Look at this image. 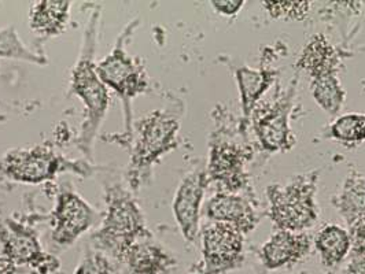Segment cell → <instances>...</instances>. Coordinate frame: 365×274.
Segmentation results:
<instances>
[{"instance_id":"obj_1","label":"cell","mask_w":365,"mask_h":274,"mask_svg":"<svg viewBox=\"0 0 365 274\" xmlns=\"http://www.w3.org/2000/svg\"><path fill=\"white\" fill-rule=\"evenodd\" d=\"M99 19L101 7H93L86 25L80 55L72 69L69 84V93L77 96L84 105V118L76 146L87 161H92L93 158V143L108 115L111 102L109 88L102 83L96 70L98 63L95 62Z\"/></svg>"},{"instance_id":"obj_2","label":"cell","mask_w":365,"mask_h":274,"mask_svg":"<svg viewBox=\"0 0 365 274\" xmlns=\"http://www.w3.org/2000/svg\"><path fill=\"white\" fill-rule=\"evenodd\" d=\"M106 211L98 231L91 235L92 243L98 251L123 262L129 248L142 240L153 238L147 228L143 210L133 195L121 184H108L105 186Z\"/></svg>"},{"instance_id":"obj_3","label":"cell","mask_w":365,"mask_h":274,"mask_svg":"<svg viewBox=\"0 0 365 274\" xmlns=\"http://www.w3.org/2000/svg\"><path fill=\"white\" fill-rule=\"evenodd\" d=\"M179 130V120L164 110H155L133 124L127 167V180L132 191H138L147 183L151 167L178 147Z\"/></svg>"},{"instance_id":"obj_4","label":"cell","mask_w":365,"mask_h":274,"mask_svg":"<svg viewBox=\"0 0 365 274\" xmlns=\"http://www.w3.org/2000/svg\"><path fill=\"white\" fill-rule=\"evenodd\" d=\"M139 19H132L123 29V32L115 38L113 50L106 55L98 65L96 70L102 83L118 95L124 106L125 130L123 133L121 142L124 139L130 140L133 132L132 122V102L139 95H143L150 90V80L146 68L139 58H135L127 51V43L135 33Z\"/></svg>"},{"instance_id":"obj_5","label":"cell","mask_w":365,"mask_h":274,"mask_svg":"<svg viewBox=\"0 0 365 274\" xmlns=\"http://www.w3.org/2000/svg\"><path fill=\"white\" fill-rule=\"evenodd\" d=\"M96 172L98 166L90 161L68 159L47 144L14 148L0 158V176L13 183L37 185L54 181L62 173L92 177Z\"/></svg>"},{"instance_id":"obj_6","label":"cell","mask_w":365,"mask_h":274,"mask_svg":"<svg viewBox=\"0 0 365 274\" xmlns=\"http://www.w3.org/2000/svg\"><path fill=\"white\" fill-rule=\"evenodd\" d=\"M317 176L319 173L314 172L297 177L286 186H268L271 219L279 231L302 232L314 225L317 219L314 203Z\"/></svg>"},{"instance_id":"obj_7","label":"cell","mask_w":365,"mask_h":274,"mask_svg":"<svg viewBox=\"0 0 365 274\" xmlns=\"http://www.w3.org/2000/svg\"><path fill=\"white\" fill-rule=\"evenodd\" d=\"M51 240L61 250L69 248L99 221V213L69 184H62L50 213Z\"/></svg>"},{"instance_id":"obj_8","label":"cell","mask_w":365,"mask_h":274,"mask_svg":"<svg viewBox=\"0 0 365 274\" xmlns=\"http://www.w3.org/2000/svg\"><path fill=\"white\" fill-rule=\"evenodd\" d=\"M0 258L40 274L55 270L59 263L44 253L36 231L13 218L0 217Z\"/></svg>"},{"instance_id":"obj_9","label":"cell","mask_w":365,"mask_h":274,"mask_svg":"<svg viewBox=\"0 0 365 274\" xmlns=\"http://www.w3.org/2000/svg\"><path fill=\"white\" fill-rule=\"evenodd\" d=\"M206 185V172H192L182 179L173 199V216L182 236L190 243L198 236L200 211Z\"/></svg>"},{"instance_id":"obj_10","label":"cell","mask_w":365,"mask_h":274,"mask_svg":"<svg viewBox=\"0 0 365 274\" xmlns=\"http://www.w3.org/2000/svg\"><path fill=\"white\" fill-rule=\"evenodd\" d=\"M243 250V233L235 226L215 222L203 229L202 251L207 268L228 266L237 260Z\"/></svg>"},{"instance_id":"obj_11","label":"cell","mask_w":365,"mask_h":274,"mask_svg":"<svg viewBox=\"0 0 365 274\" xmlns=\"http://www.w3.org/2000/svg\"><path fill=\"white\" fill-rule=\"evenodd\" d=\"M247 149L242 147L220 143L212 147L207 173L212 180L222 184L228 191L234 192L246 183L245 164L249 159Z\"/></svg>"},{"instance_id":"obj_12","label":"cell","mask_w":365,"mask_h":274,"mask_svg":"<svg viewBox=\"0 0 365 274\" xmlns=\"http://www.w3.org/2000/svg\"><path fill=\"white\" fill-rule=\"evenodd\" d=\"M311 243V236L304 232L279 231L262 246V262L271 270L283 268L307 255Z\"/></svg>"},{"instance_id":"obj_13","label":"cell","mask_w":365,"mask_h":274,"mask_svg":"<svg viewBox=\"0 0 365 274\" xmlns=\"http://www.w3.org/2000/svg\"><path fill=\"white\" fill-rule=\"evenodd\" d=\"M206 216L215 222H224L235 226L242 233H249L257 226L256 211L237 195L227 192L216 194L206 204Z\"/></svg>"},{"instance_id":"obj_14","label":"cell","mask_w":365,"mask_h":274,"mask_svg":"<svg viewBox=\"0 0 365 274\" xmlns=\"http://www.w3.org/2000/svg\"><path fill=\"white\" fill-rule=\"evenodd\" d=\"M289 105L282 102L262 115L257 117L256 132L262 147L268 151L290 149L292 133L289 128Z\"/></svg>"},{"instance_id":"obj_15","label":"cell","mask_w":365,"mask_h":274,"mask_svg":"<svg viewBox=\"0 0 365 274\" xmlns=\"http://www.w3.org/2000/svg\"><path fill=\"white\" fill-rule=\"evenodd\" d=\"M123 263L128 266L132 274H161L176 265V260L163 246L147 238L129 248Z\"/></svg>"},{"instance_id":"obj_16","label":"cell","mask_w":365,"mask_h":274,"mask_svg":"<svg viewBox=\"0 0 365 274\" xmlns=\"http://www.w3.org/2000/svg\"><path fill=\"white\" fill-rule=\"evenodd\" d=\"M71 19V1L44 0L31 9V29L43 38L59 36L66 31Z\"/></svg>"},{"instance_id":"obj_17","label":"cell","mask_w":365,"mask_h":274,"mask_svg":"<svg viewBox=\"0 0 365 274\" xmlns=\"http://www.w3.org/2000/svg\"><path fill=\"white\" fill-rule=\"evenodd\" d=\"M338 66V54L323 35L312 37L311 41L297 60V68L311 74L312 80L327 75H336Z\"/></svg>"},{"instance_id":"obj_18","label":"cell","mask_w":365,"mask_h":274,"mask_svg":"<svg viewBox=\"0 0 365 274\" xmlns=\"http://www.w3.org/2000/svg\"><path fill=\"white\" fill-rule=\"evenodd\" d=\"M341 216L350 226L365 217V177L351 173L345 181L344 189L336 199Z\"/></svg>"},{"instance_id":"obj_19","label":"cell","mask_w":365,"mask_h":274,"mask_svg":"<svg viewBox=\"0 0 365 274\" xmlns=\"http://www.w3.org/2000/svg\"><path fill=\"white\" fill-rule=\"evenodd\" d=\"M314 246L322 255L323 263L335 266L347 255L351 247V240L344 228L329 223L317 233Z\"/></svg>"},{"instance_id":"obj_20","label":"cell","mask_w":365,"mask_h":274,"mask_svg":"<svg viewBox=\"0 0 365 274\" xmlns=\"http://www.w3.org/2000/svg\"><path fill=\"white\" fill-rule=\"evenodd\" d=\"M237 78L240 95H242L245 115L250 117L257 100L269 88L271 83L274 81V73L243 68L237 70Z\"/></svg>"},{"instance_id":"obj_21","label":"cell","mask_w":365,"mask_h":274,"mask_svg":"<svg viewBox=\"0 0 365 274\" xmlns=\"http://www.w3.org/2000/svg\"><path fill=\"white\" fill-rule=\"evenodd\" d=\"M312 93L317 105L331 115L338 114L345 102V90L336 75H327L312 80Z\"/></svg>"},{"instance_id":"obj_22","label":"cell","mask_w":365,"mask_h":274,"mask_svg":"<svg viewBox=\"0 0 365 274\" xmlns=\"http://www.w3.org/2000/svg\"><path fill=\"white\" fill-rule=\"evenodd\" d=\"M0 58L19 59V60H25L36 65L47 63V59L44 56L31 51L21 41V38L17 35V31L13 25L0 29Z\"/></svg>"},{"instance_id":"obj_23","label":"cell","mask_w":365,"mask_h":274,"mask_svg":"<svg viewBox=\"0 0 365 274\" xmlns=\"http://www.w3.org/2000/svg\"><path fill=\"white\" fill-rule=\"evenodd\" d=\"M334 139L345 143H360L365 140V115L346 114L339 117L331 127Z\"/></svg>"},{"instance_id":"obj_24","label":"cell","mask_w":365,"mask_h":274,"mask_svg":"<svg viewBox=\"0 0 365 274\" xmlns=\"http://www.w3.org/2000/svg\"><path fill=\"white\" fill-rule=\"evenodd\" d=\"M311 6V1H264V7L272 19H305Z\"/></svg>"},{"instance_id":"obj_25","label":"cell","mask_w":365,"mask_h":274,"mask_svg":"<svg viewBox=\"0 0 365 274\" xmlns=\"http://www.w3.org/2000/svg\"><path fill=\"white\" fill-rule=\"evenodd\" d=\"M74 274H114L108 258L98 250L90 248Z\"/></svg>"},{"instance_id":"obj_26","label":"cell","mask_w":365,"mask_h":274,"mask_svg":"<svg viewBox=\"0 0 365 274\" xmlns=\"http://www.w3.org/2000/svg\"><path fill=\"white\" fill-rule=\"evenodd\" d=\"M350 240L353 253L356 255H365V217L350 226Z\"/></svg>"},{"instance_id":"obj_27","label":"cell","mask_w":365,"mask_h":274,"mask_svg":"<svg viewBox=\"0 0 365 274\" xmlns=\"http://www.w3.org/2000/svg\"><path fill=\"white\" fill-rule=\"evenodd\" d=\"M243 0H224V1H212V6L224 16H235L243 7Z\"/></svg>"},{"instance_id":"obj_28","label":"cell","mask_w":365,"mask_h":274,"mask_svg":"<svg viewBox=\"0 0 365 274\" xmlns=\"http://www.w3.org/2000/svg\"><path fill=\"white\" fill-rule=\"evenodd\" d=\"M0 274H35L31 269L19 268L17 265L0 258Z\"/></svg>"},{"instance_id":"obj_29","label":"cell","mask_w":365,"mask_h":274,"mask_svg":"<svg viewBox=\"0 0 365 274\" xmlns=\"http://www.w3.org/2000/svg\"><path fill=\"white\" fill-rule=\"evenodd\" d=\"M345 274H365V255H356V258H353Z\"/></svg>"}]
</instances>
